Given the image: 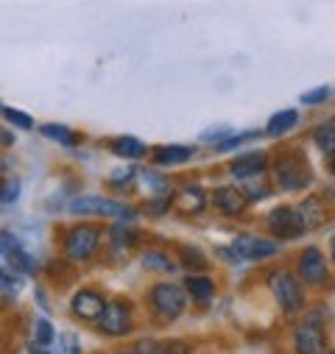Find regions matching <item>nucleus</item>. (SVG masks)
I'll use <instances>...</instances> for the list:
<instances>
[{
	"mask_svg": "<svg viewBox=\"0 0 335 354\" xmlns=\"http://www.w3.org/2000/svg\"><path fill=\"white\" fill-rule=\"evenodd\" d=\"M182 265L185 268H193V271H204L207 268V257L196 245H185L182 248Z\"/></svg>",
	"mask_w": 335,
	"mask_h": 354,
	"instance_id": "obj_25",
	"label": "nucleus"
},
{
	"mask_svg": "<svg viewBox=\"0 0 335 354\" xmlns=\"http://www.w3.org/2000/svg\"><path fill=\"white\" fill-rule=\"evenodd\" d=\"M159 165H179V162H188L193 159V148H185V145H165V148H156V156H154Z\"/></svg>",
	"mask_w": 335,
	"mask_h": 354,
	"instance_id": "obj_20",
	"label": "nucleus"
},
{
	"mask_svg": "<svg viewBox=\"0 0 335 354\" xmlns=\"http://www.w3.org/2000/svg\"><path fill=\"white\" fill-rule=\"evenodd\" d=\"M269 165V156L263 151H251V153H243L237 156L232 165H229V173L235 176V179H255V176H260Z\"/></svg>",
	"mask_w": 335,
	"mask_h": 354,
	"instance_id": "obj_14",
	"label": "nucleus"
},
{
	"mask_svg": "<svg viewBox=\"0 0 335 354\" xmlns=\"http://www.w3.org/2000/svg\"><path fill=\"white\" fill-rule=\"evenodd\" d=\"M70 310H73V315L81 318V321H98L101 313L107 310V299H104L98 290L87 288V290H78V293L73 296Z\"/></svg>",
	"mask_w": 335,
	"mask_h": 354,
	"instance_id": "obj_11",
	"label": "nucleus"
},
{
	"mask_svg": "<svg viewBox=\"0 0 335 354\" xmlns=\"http://www.w3.org/2000/svg\"><path fill=\"white\" fill-rule=\"evenodd\" d=\"M188 348L179 346V343H168V346H154L148 354H185Z\"/></svg>",
	"mask_w": 335,
	"mask_h": 354,
	"instance_id": "obj_32",
	"label": "nucleus"
},
{
	"mask_svg": "<svg viewBox=\"0 0 335 354\" xmlns=\"http://www.w3.org/2000/svg\"><path fill=\"white\" fill-rule=\"evenodd\" d=\"M70 212H75V215H98V218H123V221L134 218V212L123 201H112V198H101V196L73 198L70 201Z\"/></svg>",
	"mask_w": 335,
	"mask_h": 354,
	"instance_id": "obj_5",
	"label": "nucleus"
},
{
	"mask_svg": "<svg viewBox=\"0 0 335 354\" xmlns=\"http://www.w3.org/2000/svg\"><path fill=\"white\" fill-rule=\"evenodd\" d=\"M185 288H188L190 299H196L199 304H207V301H212V296H215V285H212L210 277H188Z\"/></svg>",
	"mask_w": 335,
	"mask_h": 354,
	"instance_id": "obj_16",
	"label": "nucleus"
},
{
	"mask_svg": "<svg viewBox=\"0 0 335 354\" xmlns=\"http://www.w3.org/2000/svg\"><path fill=\"white\" fill-rule=\"evenodd\" d=\"M59 346H62V354H78L81 351V343H78V335L67 332L59 337Z\"/></svg>",
	"mask_w": 335,
	"mask_h": 354,
	"instance_id": "obj_31",
	"label": "nucleus"
},
{
	"mask_svg": "<svg viewBox=\"0 0 335 354\" xmlns=\"http://www.w3.org/2000/svg\"><path fill=\"white\" fill-rule=\"evenodd\" d=\"M53 326H51V321L48 318H39L37 324H34V337H37V343H42V346H48V343H53Z\"/></svg>",
	"mask_w": 335,
	"mask_h": 354,
	"instance_id": "obj_27",
	"label": "nucleus"
},
{
	"mask_svg": "<svg viewBox=\"0 0 335 354\" xmlns=\"http://www.w3.org/2000/svg\"><path fill=\"white\" fill-rule=\"evenodd\" d=\"M0 140H3V142H9V145H12V142H15V134H9L6 129H0Z\"/></svg>",
	"mask_w": 335,
	"mask_h": 354,
	"instance_id": "obj_35",
	"label": "nucleus"
},
{
	"mask_svg": "<svg viewBox=\"0 0 335 354\" xmlns=\"http://www.w3.org/2000/svg\"><path fill=\"white\" fill-rule=\"evenodd\" d=\"M45 137H51V140H59V142H64V145H73L75 142V134L67 129V126H56V123H48V126H42L39 129Z\"/></svg>",
	"mask_w": 335,
	"mask_h": 354,
	"instance_id": "obj_26",
	"label": "nucleus"
},
{
	"mask_svg": "<svg viewBox=\"0 0 335 354\" xmlns=\"http://www.w3.org/2000/svg\"><path fill=\"white\" fill-rule=\"evenodd\" d=\"M274 182H277L280 190H288V193H296V190L307 187L310 185V170H307L305 159L296 156V153L282 156L274 165Z\"/></svg>",
	"mask_w": 335,
	"mask_h": 354,
	"instance_id": "obj_4",
	"label": "nucleus"
},
{
	"mask_svg": "<svg viewBox=\"0 0 335 354\" xmlns=\"http://www.w3.org/2000/svg\"><path fill=\"white\" fill-rule=\"evenodd\" d=\"M140 265H143V268H148V271H159V274L174 271L171 257H165V254H159V251H148V254H143V257H140Z\"/></svg>",
	"mask_w": 335,
	"mask_h": 354,
	"instance_id": "obj_23",
	"label": "nucleus"
},
{
	"mask_svg": "<svg viewBox=\"0 0 335 354\" xmlns=\"http://www.w3.org/2000/svg\"><path fill=\"white\" fill-rule=\"evenodd\" d=\"M31 354H45V351H37V348H31Z\"/></svg>",
	"mask_w": 335,
	"mask_h": 354,
	"instance_id": "obj_38",
	"label": "nucleus"
},
{
	"mask_svg": "<svg viewBox=\"0 0 335 354\" xmlns=\"http://www.w3.org/2000/svg\"><path fill=\"white\" fill-rule=\"evenodd\" d=\"M269 229L274 232L277 240H296L302 232H307L296 207H280V209H274L269 215Z\"/></svg>",
	"mask_w": 335,
	"mask_h": 354,
	"instance_id": "obj_6",
	"label": "nucleus"
},
{
	"mask_svg": "<svg viewBox=\"0 0 335 354\" xmlns=\"http://www.w3.org/2000/svg\"><path fill=\"white\" fill-rule=\"evenodd\" d=\"M316 145H318L324 153H335V118L324 120V123L316 129Z\"/></svg>",
	"mask_w": 335,
	"mask_h": 354,
	"instance_id": "obj_22",
	"label": "nucleus"
},
{
	"mask_svg": "<svg viewBox=\"0 0 335 354\" xmlns=\"http://www.w3.org/2000/svg\"><path fill=\"white\" fill-rule=\"evenodd\" d=\"M0 257H3L15 271H20V274H34L37 271V262H34V257H28L26 254V248H23V243L9 232V229H3L0 232Z\"/></svg>",
	"mask_w": 335,
	"mask_h": 354,
	"instance_id": "obj_7",
	"label": "nucleus"
},
{
	"mask_svg": "<svg viewBox=\"0 0 335 354\" xmlns=\"http://www.w3.org/2000/svg\"><path fill=\"white\" fill-rule=\"evenodd\" d=\"M296 268H299V277L307 282V285H321L327 279V262H324V254L310 245L299 254V262H296Z\"/></svg>",
	"mask_w": 335,
	"mask_h": 354,
	"instance_id": "obj_12",
	"label": "nucleus"
},
{
	"mask_svg": "<svg viewBox=\"0 0 335 354\" xmlns=\"http://www.w3.org/2000/svg\"><path fill=\"white\" fill-rule=\"evenodd\" d=\"M3 115H6L9 123H15V126H20V129H31V126H34V120H31L28 115H23L20 109H3Z\"/></svg>",
	"mask_w": 335,
	"mask_h": 354,
	"instance_id": "obj_30",
	"label": "nucleus"
},
{
	"mask_svg": "<svg viewBox=\"0 0 335 354\" xmlns=\"http://www.w3.org/2000/svg\"><path fill=\"white\" fill-rule=\"evenodd\" d=\"M293 348L296 354H327V335L318 324L305 321L293 332Z\"/></svg>",
	"mask_w": 335,
	"mask_h": 354,
	"instance_id": "obj_10",
	"label": "nucleus"
},
{
	"mask_svg": "<svg viewBox=\"0 0 335 354\" xmlns=\"http://www.w3.org/2000/svg\"><path fill=\"white\" fill-rule=\"evenodd\" d=\"M120 354H140V351H120Z\"/></svg>",
	"mask_w": 335,
	"mask_h": 354,
	"instance_id": "obj_39",
	"label": "nucleus"
},
{
	"mask_svg": "<svg viewBox=\"0 0 335 354\" xmlns=\"http://www.w3.org/2000/svg\"><path fill=\"white\" fill-rule=\"evenodd\" d=\"M212 204H215V209L224 212V215H240V212L246 209L248 198H246V193L237 190L235 185H224V187H215V190H212Z\"/></svg>",
	"mask_w": 335,
	"mask_h": 354,
	"instance_id": "obj_13",
	"label": "nucleus"
},
{
	"mask_svg": "<svg viewBox=\"0 0 335 354\" xmlns=\"http://www.w3.org/2000/svg\"><path fill=\"white\" fill-rule=\"evenodd\" d=\"M327 98H329L327 86H316L313 93H305V95H302V104H305V106H316V104H324Z\"/></svg>",
	"mask_w": 335,
	"mask_h": 354,
	"instance_id": "obj_29",
	"label": "nucleus"
},
{
	"mask_svg": "<svg viewBox=\"0 0 335 354\" xmlns=\"http://www.w3.org/2000/svg\"><path fill=\"white\" fill-rule=\"evenodd\" d=\"M109 240H112V245L115 248H132V245H137V240H140V232L132 226V223H115L112 229H109Z\"/></svg>",
	"mask_w": 335,
	"mask_h": 354,
	"instance_id": "obj_19",
	"label": "nucleus"
},
{
	"mask_svg": "<svg viewBox=\"0 0 335 354\" xmlns=\"http://www.w3.org/2000/svg\"><path fill=\"white\" fill-rule=\"evenodd\" d=\"M174 201H176V207H179L185 215H196V212H201V209L207 207V193H204L199 185H190V187H185Z\"/></svg>",
	"mask_w": 335,
	"mask_h": 354,
	"instance_id": "obj_15",
	"label": "nucleus"
},
{
	"mask_svg": "<svg viewBox=\"0 0 335 354\" xmlns=\"http://www.w3.org/2000/svg\"><path fill=\"white\" fill-rule=\"evenodd\" d=\"M329 173L335 176V153H329Z\"/></svg>",
	"mask_w": 335,
	"mask_h": 354,
	"instance_id": "obj_36",
	"label": "nucleus"
},
{
	"mask_svg": "<svg viewBox=\"0 0 335 354\" xmlns=\"http://www.w3.org/2000/svg\"><path fill=\"white\" fill-rule=\"evenodd\" d=\"M98 243H101V232L96 226H87V223H78V226L67 229V234L62 240L70 262H87L98 251Z\"/></svg>",
	"mask_w": 335,
	"mask_h": 354,
	"instance_id": "obj_2",
	"label": "nucleus"
},
{
	"mask_svg": "<svg viewBox=\"0 0 335 354\" xmlns=\"http://www.w3.org/2000/svg\"><path fill=\"white\" fill-rule=\"evenodd\" d=\"M17 198H20V179H6L3 185H0V201L12 204Z\"/></svg>",
	"mask_w": 335,
	"mask_h": 354,
	"instance_id": "obj_28",
	"label": "nucleus"
},
{
	"mask_svg": "<svg viewBox=\"0 0 335 354\" xmlns=\"http://www.w3.org/2000/svg\"><path fill=\"white\" fill-rule=\"evenodd\" d=\"M112 151H115L118 156H126V159H143V156H145V145H143L140 140H134V137H120V140H115V142H112Z\"/></svg>",
	"mask_w": 335,
	"mask_h": 354,
	"instance_id": "obj_21",
	"label": "nucleus"
},
{
	"mask_svg": "<svg viewBox=\"0 0 335 354\" xmlns=\"http://www.w3.org/2000/svg\"><path fill=\"white\" fill-rule=\"evenodd\" d=\"M23 274L20 271H15L12 265L9 268H0V290H6V293H12V296H17L20 290H23Z\"/></svg>",
	"mask_w": 335,
	"mask_h": 354,
	"instance_id": "obj_24",
	"label": "nucleus"
},
{
	"mask_svg": "<svg viewBox=\"0 0 335 354\" xmlns=\"http://www.w3.org/2000/svg\"><path fill=\"white\" fill-rule=\"evenodd\" d=\"M145 182H148L154 190H168V182H162L156 173H148V176H145Z\"/></svg>",
	"mask_w": 335,
	"mask_h": 354,
	"instance_id": "obj_34",
	"label": "nucleus"
},
{
	"mask_svg": "<svg viewBox=\"0 0 335 354\" xmlns=\"http://www.w3.org/2000/svg\"><path fill=\"white\" fill-rule=\"evenodd\" d=\"M260 185H251L248 187V193H246V198H266L269 193H271V187L269 185H263V179H257Z\"/></svg>",
	"mask_w": 335,
	"mask_h": 354,
	"instance_id": "obj_33",
	"label": "nucleus"
},
{
	"mask_svg": "<svg viewBox=\"0 0 335 354\" xmlns=\"http://www.w3.org/2000/svg\"><path fill=\"white\" fill-rule=\"evenodd\" d=\"M296 209H299V215H302L305 229H316V226L324 223V201H321V198H307V201H302V207H296Z\"/></svg>",
	"mask_w": 335,
	"mask_h": 354,
	"instance_id": "obj_18",
	"label": "nucleus"
},
{
	"mask_svg": "<svg viewBox=\"0 0 335 354\" xmlns=\"http://www.w3.org/2000/svg\"><path fill=\"white\" fill-rule=\"evenodd\" d=\"M148 301H151V310L156 313L159 321H176L188 307V293L179 285L159 282V285L151 288Z\"/></svg>",
	"mask_w": 335,
	"mask_h": 354,
	"instance_id": "obj_1",
	"label": "nucleus"
},
{
	"mask_svg": "<svg viewBox=\"0 0 335 354\" xmlns=\"http://www.w3.org/2000/svg\"><path fill=\"white\" fill-rule=\"evenodd\" d=\"M232 248L243 257V259H269L274 254H280V243L269 240V237H257V234H237Z\"/></svg>",
	"mask_w": 335,
	"mask_h": 354,
	"instance_id": "obj_8",
	"label": "nucleus"
},
{
	"mask_svg": "<svg viewBox=\"0 0 335 354\" xmlns=\"http://www.w3.org/2000/svg\"><path fill=\"white\" fill-rule=\"evenodd\" d=\"M329 254H332V259H335V234L329 237Z\"/></svg>",
	"mask_w": 335,
	"mask_h": 354,
	"instance_id": "obj_37",
	"label": "nucleus"
},
{
	"mask_svg": "<svg viewBox=\"0 0 335 354\" xmlns=\"http://www.w3.org/2000/svg\"><path fill=\"white\" fill-rule=\"evenodd\" d=\"M299 123V115L293 112V109H282V112H277L269 123H266V134L269 137H280V134H288L293 126Z\"/></svg>",
	"mask_w": 335,
	"mask_h": 354,
	"instance_id": "obj_17",
	"label": "nucleus"
},
{
	"mask_svg": "<svg viewBox=\"0 0 335 354\" xmlns=\"http://www.w3.org/2000/svg\"><path fill=\"white\" fill-rule=\"evenodd\" d=\"M98 329L109 337H120L132 329V313H129V304L123 301H109L107 310L101 313L98 318Z\"/></svg>",
	"mask_w": 335,
	"mask_h": 354,
	"instance_id": "obj_9",
	"label": "nucleus"
},
{
	"mask_svg": "<svg viewBox=\"0 0 335 354\" xmlns=\"http://www.w3.org/2000/svg\"><path fill=\"white\" fill-rule=\"evenodd\" d=\"M269 285H271V293H274V299L285 315H299L305 310V290L293 274L277 271V274H271Z\"/></svg>",
	"mask_w": 335,
	"mask_h": 354,
	"instance_id": "obj_3",
	"label": "nucleus"
}]
</instances>
